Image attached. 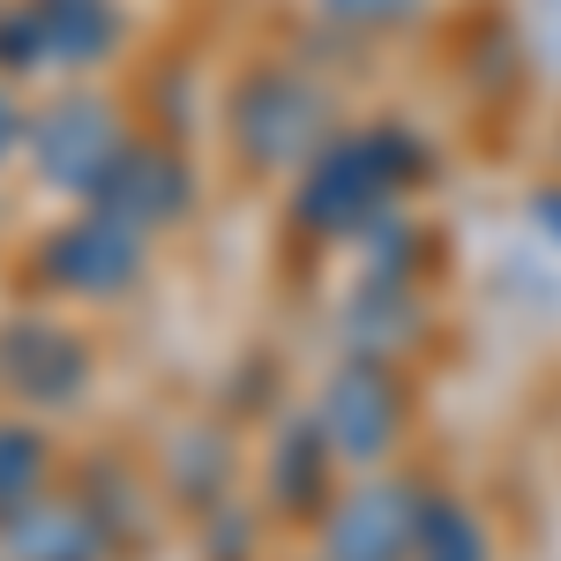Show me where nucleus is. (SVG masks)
<instances>
[{"label":"nucleus","mask_w":561,"mask_h":561,"mask_svg":"<svg viewBox=\"0 0 561 561\" xmlns=\"http://www.w3.org/2000/svg\"><path fill=\"white\" fill-rule=\"evenodd\" d=\"M427 180V142L412 128H345L300 180H293V225L314 240H367L382 217L404 210V195Z\"/></svg>","instance_id":"nucleus-1"},{"label":"nucleus","mask_w":561,"mask_h":561,"mask_svg":"<svg viewBox=\"0 0 561 561\" xmlns=\"http://www.w3.org/2000/svg\"><path fill=\"white\" fill-rule=\"evenodd\" d=\"M337 135V98L300 60H255L225 98V142L255 180H300Z\"/></svg>","instance_id":"nucleus-2"},{"label":"nucleus","mask_w":561,"mask_h":561,"mask_svg":"<svg viewBox=\"0 0 561 561\" xmlns=\"http://www.w3.org/2000/svg\"><path fill=\"white\" fill-rule=\"evenodd\" d=\"M307 412H314V427H322V442H330V457L345 465V479L389 472V465L404 457L412 427H420L412 375L389 367V359H352V352L314 382Z\"/></svg>","instance_id":"nucleus-3"},{"label":"nucleus","mask_w":561,"mask_h":561,"mask_svg":"<svg viewBox=\"0 0 561 561\" xmlns=\"http://www.w3.org/2000/svg\"><path fill=\"white\" fill-rule=\"evenodd\" d=\"M128 142H135V121L113 90L60 83V90H45L38 105H31V121H23V165H31L38 187L90 203V187L113 173V158Z\"/></svg>","instance_id":"nucleus-4"},{"label":"nucleus","mask_w":561,"mask_h":561,"mask_svg":"<svg viewBox=\"0 0 561 561\" xmlns=\"http://www.w3.org/2000/svg\"><path fill=\"white\" fill-rule=\"evenodd\" d=\"M90 389H98V345L68 314H53V307L0 314V397H8V412L60 420V412L90 404Z\"/></svg>","instance_id":"nucleus-5"},{"label":"nucleus","mask_w":561,"mask_h":561,"mask_svg":"<svg viewBox=\"0 0 561 561\" xmlns=\"http://www.w3.org/2000/svg\"><path fill=\"white\" fill-rule=\"evenodd\" d=\"M142 277H150V240L128 232L121 217L90 210V203L68 210L53 232H38V248H31V285L53 293V300H76V307L128 300Z\"/></svg>","instance_id":"nucleus-6"},{"label":"nucleus","mask_w":561,"mask_h":561,"mask_svg":"<svg viewBox=\"0 0 561 561\" xmlns=\"http://www.w3.org/2000/svg\"><path fill=\"white\" fill-rule=\"evenodd\" d=\"M420 494H427V479H412L404 465L345 479L314 524V561H412Z\"/></svg>","instance_id":"nucleus-7"},{"label":"nucleus","mask_w":561,"mask_h":561,"mask_svg":"<svg viewBox=\"0 0 561 561\" xmlns=\"http://www.w3.org/2000/svg\"><path fill=\"white\" fill-rule=\"evenodd\" d=\"M195 203H203V187H195V158L180 150L173 135H150V128H135V142L113 158V173L90 187V210L121 217V225L142 232V240H158V232L187 225Z\"/></svg>","instance_id":"nucleus-8"},{"label":"nucleus","mask_w":561,"mask_h":561,"mask_svg":"<svg viewBox=\"0 0 561 561\" xmlns=\"http://www.w3.org/2000/svg\"><path fill=\"white\" fill-rule=\"evenodd\" d=\"M345 486V465L330 457V442L314 427V412H285L277 427L262 434V457H255V502L270 524H293V531H314L322 510L337 502Z\"/></svg>","instance_id":"nucleus-9"},{"label":"nucleus","mask_w":561,"mask_h":561,"mask_svg":"<svg viewBox=\"0 0 561 561\" xmlns=\"http://www.w3.org/2000/svg\"><path fill=\"white\" fill-rule=\"evenodd\" d=\"M427 300L420 285H382V277H359V293L337 307V345L352 359H389V367H412L427 352Z\"/></svg>","instance_id":"nucleus-10"},{"label":"nucleus","mask_w":561,"mask_h":561,"mask_svg":"<svg viewBox=\"0 0 561 561\" xmlns=\"http://www.w3.org/2000/svg\"><path fill=\"white\" fill-rule=\"evenodd\" d=\"M31 15H38L45 76L90 83V76H105L128 53V15L113 0H31Z\"/></svg>","instance_id":"nucleus-11"},{"label":"nucleus","mask_w":561,"mask_h":561,"mask_svg":"<svg viewBox=\"0 0 561 561\" xmlns=\"http://www.w3.org/2000/svg\"><path fill=\"white\" fill-rule=\"evenodd\" d=\"M240 434L225 420H180L165 434V502L187 517H210L240 494Z\"/></svg>","instance_id":"nucleus-12"},{"label":"nucleus","mask_w":561,"mask_h":561,"mask_svg":"<svg viewBox=\"0 0 561 561\" xmlns=\"http://www.w3.org/2000/svg\"><path fill=\"white\" fill-rule=\"evenodd\" d=\"M0 561H113V539L76 486H53L15 524H0Z\"/></svg>","instance_id":"nucleus-13"},{"label":"nucleus","mask_w":561,"mask_h":561,"mask_svg":"<svg viewBox=\"0 0 561 561\" xmlns=\"http://www.w3.org/2000/svg\"><path fill=\"white\" fill-rule=\"evenodd\" d=\"M60 486V449L45 420L31 412H0V524H15L31 502H45Z\"/></svg>","instance_id":"nucleus-14"},{"label":"nucleus","mask_w":561,"mask_h":561,"mask_svg":"<svg viewBox=\"0 0 561 561\" xmlns=\"http://www.w3.org/2000/svg\"><path fill=\"white\" fill-rule=\"evenodd\" d=\"M412 561H502L494 554V524L479 517V502H465L457 486H427L420 494Z\"/></svg>","instance_id":"nucleus-15"},{"label":"nucleus","mask_w":561,"mask_h":561,"mask_svg":"<svg viewBox=\"0 0 561 561\" xmlns=\"http://www.w3.org/2000/svg\"><path fill=\"white\" fill-rule=\"evenodd\" d=\"M45 53H38V15L31 0H0V83H38Z\"/></svg>","instance_id":"nucleus-16"},{"label":"nucleus","mask_w":561,"mask_h":561,"mask_svg":"<svg viewBox=\"0 0 561 561\" xmlns=\"http://www.w3.org/2000/svg\"><path fill=\"white\" fill-rule=\"evenodd\" d=\"M427 0H314V15L330 23V31H397V23H412Z\"/></svg>","instance_id":"nucleus-17"},{"label":"nucleus","mask_w":561,"mask_h":561,"mask_svg":"<svg viewBox=\"0 0 561 561\" xmlns=\"http://www.w3.org/2000/svg\"><path fill=\"white\" fill-rule=\"evenodd\" d=\"M23 121H31V105H23V90L0 83V173L23 158Z\"/></svg>","instance_id":"nucleus-18"}]
</instances>
